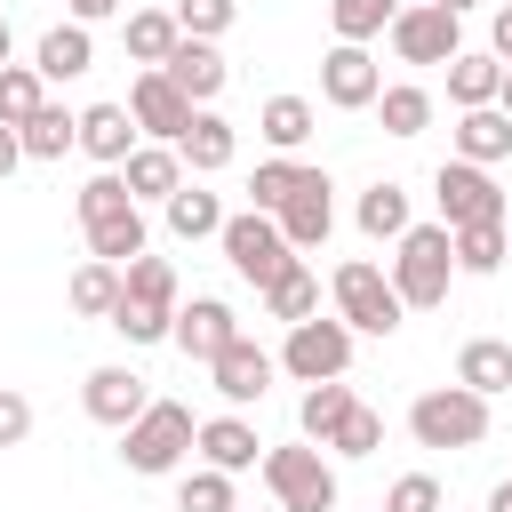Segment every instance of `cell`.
Listing matches in <instances>:
<instances>
[{"label": "cell", "instance_id": "1", "mask_svg": "<svg viewBox=\"0 0 512 512\" xmlns=\"http://www.w3.org/2000/svg\"><path fill=\"white\" fill-rule=\"evenodd\" d=\"M80 232H88V256H104V264H128V256H144V200L120 184V168H96L88 184H80Z\"/></svg>", "mask_w": 512, "mask_h": 512}, {"label": "cell", "instance_id": "2", "mask_svg": "<svg viewBox=\"0 0 512 512\" xmlns=\"http://www.w3.org/2000/svg\"><path fill=\"white\" fill-rule=\"evenodd\" d=\"M392 296L408 312H440L448 304V280H456V248H448V224H408L392 240Z\"/></svg>", "mask_w": 512, "mask_h": 512}, {"label": "cell", "instance_id": "3", "mask_svg": "<svg viewBox=\"0 0 512 512\" xmlns=\"http://www.w3.org/2000/svg\"><path fill=\"white\" fill-rule=\"evenodd\" d=\"M192 408L184 400H144V416L136 424H120V464L128 472H144V480H160V472H176L184 456H192Z\"/></svg>", "mask_w": 512, "mask_h": 512}, {"label": "cell", "instance_id": "4", "mask_svg": "<svg viewBox=\"0 0 512 512\" xmlns=\"http://www.w3.org/2000/svg\"><path fill=\"white\" fill-rule=\"evenodd\" d=\"M264 488L280 512H336V464L320 456V440H296V448H264L256 456Z\"/></svg>", "mask_w": 512, "mask_h": 512}, {"label": "cell", "instance_id": "5", "mask_svg": "<svg viewBox=\"0 0 512 512\" xmlns=\"http://www.w3.org/2000/svg\"><path fill=\"white\" fill-rule=\"evenodd\" d=\"M408 432H416V448H480L488 440V400L464 392V384H432V392H416Z\"/></svg>", "mask_w": 512, "mask_h": 512}, {"label": "cell", "instance_id": "6", "mask_svg": "<svg viewBox=\"0 0 512 512\" xmlns=\"http://www.w3.org/2000/svg\"><path fill=\"white\" fill-rule=\"evenodd\" d=\"M328 296H336V320L352 328V336H392L400 328V296H392V280H384V264H368V256H352V264H336V280H328Z\"/></svg>", "mask_w": 512, "mask_h": 512}, {"label": "cell", "instance_id": "7", "mask_svg": "<svg viewBox=\"0 0 512 512\" xmlns=\"http://www.w3.org/2000/svg\"><path fill=\"white\" fill-rule=\"evenodd\" d=\"M216 240H224V264H232L248 288H264V280H280V272L296 264V248L280 240V224H272L264 208H240V216H224V232H216Z\"/></svg>", "mask_w": 512, "mask_h": 512}, {"label": "cell", "instance_id": "8", "mask_svg": "<svg viewBox=\"0 0 512 512\" xmlns=\"http://www.w3.org/2000/svg\"><path fill=\"white\" fill-rule=\"evenodd\" d=\"M384 40H392L400 64H448L464 48V16H448L432 0H400V16L384 24Z\"/></svg>", "mask_w": 512, "mask_h": 512}, {"label": "cell", "instance_id": "9", "mask_svg": "<svg viewBox=\"0 0 512 512\" xmlns=\"http://www.w3.org/2000/svg\"><path fill=\"white\" fill-rule=\"evenodd\" d=\"M432 200H440V224L456 232V224H504V192H496V176L488 168H472V160H440L432 168Z\"/></svg>", "mask_w": 512, "mask_h": 512}, {"label": "cell", "instance_id": "10", "mask_svg": "<svg viewBox=\"0 0 512 512\" xmlns=\"http://www.w3.org/2000/svg\"><path fill=\"white\" fill-rule=\"evenodd\" d=\"M280 368L296 376V384H328V376H344L352 368V328L344 320H296L288 328V344H280Z\"/></svg>", "mask_w": 512, "mask_h": 512}, {"label": "cell", "instance_id": "11", "mask_svg": "<svg viewBox=\"0 0 512 512\" xmlns=\"http://www.w3.org/2000/svg\"><path fill=\"white\" fill-rule=\"evenodd\" d=\"M272 224H280V240L304 256V248H320L328 232H336V184H328V168H304L296 176V192L272 208Z\"/></svg>", "mask_w": 512, "mask_h": 512}, {"label": "cell", "instance_id": "12", "mask_svg": "<svg viewBox=\"0 0 512 512\" xmlns=\"http://www.w3.org/2000/svg\"><path fill=\"white\" fill-rule=\"evenodd\" d=\"M192 112H200V104H192V96H184L168 72H152V64L136 72V88H128V120H136V136H152V144H176V136L192 128Z\"/></svg>", "mask_w": 512, "mask_h": 512}, {"label": "cell", "instance_id": "13", "mask_svg": "<svg viewBox=\"0 0 512 512\" xmlns=\"http://www.w3.org/2000/svg\"><path fill=\"white\" fill-rule=\"evenodd\" d=\"M376 88H384V64L368 56V40H336V48L320 56V96H328L336 112H368Z\"/></svg>", "mask_w": 512, "mask_h": 512}, {"label": "cell", "instance_id": "14", "mask_svg": "<svg viewBox=\"0 0 512 512\" xmlns=\"http://www.w3.org/2000/svg\"><path fill=\"white\" fill-rule=\"evenodd\" d=\"M272 376H280V360H272L256 336H232V344L208 360V384L224 392V408H256V400L272 392Z\"/></svg>", "mask_w": 512, "mask_h": 512}, {"label": "cell", "instance_id": "15", "mask_svg": "<svg viewBox=\"0 0 512 512\" xmlns=\"http://www.w3.org/2000/svg\"><path fill=\"white\" fill-rule=\"evenodd\" d=\"M232 336H240V320H232L224 296H192V304H176V320H168V344H176L184 360H200V368H208Z\"/></svg>", "mask_w": 512, "mask_h": 512}, {"label": "cell", "instance_id": "16", "mask_svg": "<svg viewBox=\"0 0 512 512\" xmlns=\"http://www.w3.org/2000/svg\"><path fill=\"white\" fill-rule=\"evenodd\" d=\"M144 400H152V384H144L136 368H120V360H112V368H88V384H80V408H88L96 424H112V432L136 424Z\"/></svg>", "mask_w": 512, "mask_h": 512}, {"label": "cell", "instance_id": "17", "mask_svg": "<svg viewBox=\"0 0 512 512\" xmlns=\"http://www.w3.org/2000/svg\"><path fill=\"white\" fill-rule=\"evenodd\" d=\"M152 72H168V80H176L192 104H216V96H224V80H232L224 48H216V40H192V32H184V40L168 48V64H152Z\"/></svg>", "mask_w": 512, "mask_h": 512}, {"label": "cell", "instance_id": "18", "mask_svg": "<svg viewBox=\"0 0 512 512\" xmlns=\"http://www.w3.org/2000/svg\"><path fill=\"white\" fill-rule=\"evenodd\" d=\"M192 448H200V464H216V472H248V464L264 456V440H256V424H248L240 408H224V416H208V424L192 432Z\"/></svg>", "mask_w": 512, "mask_h": 512}, {"label": "cell", "instance_id": "19", "mask_svg": "<svg viewBox=\"0 0 512 512\" xmlns=\"http://www.w3.org/2000/svg\"><path fill=\"white\" fill-rule=\"evenodd\" d=\"M448 144H456V160H472V168H496V160H512V120H504L496 104H472V112H456Z\"/></svg>", "mask_w": 512, "mask_h": 512}, {"label": "cell", "instance_id": "20", "mask_svg": "<svg viewBox=\"0 0 512 512\" xmlns=\"http://www.w3.org/2000/svg\"><path fill=\"white\" fill-rule=\"evenodd\" d=\"M176 152H184V168H192V176H216V168H232L240 128H232L224 112H208V104H200V112H192V128L176 136Z\"/></svg>", "mask_w": 512, "mask_h": 512}, {"label": "cell", "instance_id": "21", "mask_svg": "<svg viewBox=\"0 0 512 512\" xmlns=\"http://www.w3.org/2000/svg\"><path fill=\"white\" fill-rule=\"evenodd\" d=\"M80 152H88L96 168H120V160L136 152V120H128V104H88V112H80Z\"/></svg>", "mask_w": 512, "mask_h": 512}, {"label": "cell", "instance_id": "22", "mask_svg": "<svg viewBox=\"0 0 512 512\" xmlns=\"http://www.w3.org/2000/svg\"><path fill=\"white\" fill-rule=\"evenodd\" d=\"M88 64H96L88 24H48V32H40V48H32V72H40V80H80Z\"/></svg>", "mask_w": 512, "mask_h": 512}, {"label": "cell", "instance_id": "23", "mask_svg": "<svg viewBox=\"0 0 512 512\" xmlns=\"http://www.w3.org/2000/svg\"><path fill=\"white\" fill-rule=\"evenodd\" d=\"M120 184H128L136 200H168V192L184 184V152H176V144H136V152L120 160Z\"/></svg>", "mask_w": 512, "mask_h": 512}, {"label": "cell", "instance_id": "24", "mask_svg": "<svg viewBox=\"0 0 512 512\" xmlns=\"http://www.w3.org/2000/svg\"><path fill=\"white\" fill-rule=\"evenodd\" d=\"M456 384L480 392V400L512 392V344H504V336H472V344L456 352Z\"/></svg>", "mask_w": 512, "mask_h": 512}, {"label": "cell", "instance_id": "25", "mask_svg": "<svg viewBox=\"0 0 512 512\" xmlns=\"http://www.w3.org/2000/svg\"><path fill=\"white\" fill-rule=\"evenodd\" d=\"M16 144H24V160H64V152L80 144V112H64V104L48 96V104L16 128Z\"/></svg>", "mask_w": 512, "mask_h": 512}, {"label": "cell", "instance_id": "26", "mask_svg": "<svg viewBox=\"0 0 512 512\" xmlns=\"http://www.w3.org/2000/svg\"><path fill=\"white\" fill-rule=\"evenodd\" d=\"M496 80H504V64H496L488 48H456V56H448V96H456V112L496 104Z\"/></svg>", "mask_w": 512, "mask_h": 512}, {"label": "cell", "instance_id": "27", "mask_svg": "<svg viewBox=\"0 0 512 512\" xmlns=\"http://www.w3.org/2000/svg\"><path fill=\"white\" fill-rule=\"evenodd\" d=\"M368 112L384 120V136H424V128H432V88L392 80V88H376V104H368Z\"/></svg>", "mask_w": 512, "mask_h": 512}, {"label": "cell", "instance_id": "28", "mask_svg": "<svg viewBox=\"0 0 512 512\" xmlns=\"http://www.w3.org/2000/svg\"><path fill=\"white\" fill-rule=\"evenodd\" d=\"M160 208H168V232H176V240H216V232H224V200L200 192V184H176Z\"/></svg>", "mask_w": 512, "mask_h": 512}, {"label": "cell", "instance_id": "29", "mask_svg": "<svg viewBox=\"0 0 512 512\" xmlns=\"http://www.w3.org/2000/svg\"><path fill=\"white\" fill-rule=\"evenodd\" d=\"M256 128H264L272 152H304V136L320 128V112H312V96H272V104L256 112Z\"/></svg>", "mask_w": 512, "mask_h": 512}, {"label": "cell", "instance_id": "30", "mask_svg": "<svg viewBox=\"0 0 512 512\" xmlns=\"http://www.w3.org/2000/svg\"><path fill=\"white\" fill-rule=\"evenodd\" d=\"M256 296H264V312H272V320H288V328H296V320H312V312H320V280H312V272H304V256H296V264H288V272H280V280H264V288H256Z\"/></svg>", "mask_w": 512, "mask_h": 512}, {"label": "cell", "instance_id": "31", "mask_svg": "<svg viewBox=\"0 0 512 512\" xmlns=\"http://www.w3.org/2000/svg\"><path fill=\"white\" fill-rule=\"evenodd\" d=\"M120 32H128V64H168V48L184 40L168 8H128V24H120Z\"/></svg>", "mask_w": 512, "mask_h": 512}, {"label": "cell", "instance_id": "32", "mask_svg": "<svg viewBox=\"0 0 512 512\" xmlns=\"http://www.w3.org/2000/svg\"><path fill=\"white\" fill-rule=\"evenodd\" d=\"M408 224H416V216H408V184H392V176H384V184H368V192H360V232H368V240H400Z\"/></svg>", "mask_w": 512, "mask_h": 512}, {"label": "cell", "instance_id": "33", "mask_svg": "<svg viewBox=\"0 0 512 512\" xmlns=\"http://www.w3.org/2000/svg\"><path fill=\"white\" fill-rule=\"evenodd\" d=\"M120 296H136L152 312H176V264L168 256H128L120 264Z\"/></svg>", "mask_w": 512, "mask_h": 512}, {"label": "cell", "instance_id": "34", "mask_svg": "<svg viewBox=\"0 0 512 512\" xmlns=\"http://www.w3.org/2000/svg\"><path fill=\"white\" fill-rule=\"evenodd\" d=\"M448 248H456V272H472V280L504 272V224H456Z\"/></svg>", "mask_w": 512, "mask_h": 512}, {"label": "cell", "instance_id": "35", "mask_svg": "<svg viewBox=\"0 0 512 512\" xmlns=\"http://www.w3.org/2000/svg\"><path fill=\"white\" fill-rule=\"evenodd\" d=\"M64 296H72V312H80V320H104V312L120 304V264L88 256V264L72 272V288H64Z\"/></svg>", "mask_w": 512, "mask_h": 512}, {"label": "cell", "instance_id": "36", "mask_svg": "<svg viewBox=\"0 0 512 512\" xmlns=\"http://www.w3.org/2000/svg\"><path fill=\"white\" fill-rule=\"evenodd\" d=\"M344 408H352V384H344V376H328V384H304L296 432H304V440H328V432L344 424Z\"/></svg>", "mask_w": 512, "mask_h": 512}, {"label": "cell", "instance_id": "37", "mask_svg": "<svg viewBox=\"0 0 512 512\" xmlns=\"http://www.w3.org/2000/svg\"><path fill=\"white\" fill-rule=\"evenodd\" d=\"M40 104H48V80H40L32 64H16V56H8V64H0V120H8V128H24Z\"/></svg>", "mask_w": 512, "mask_h": 512}, {"label": "cell", "instance_id": "38", "mask_svg": "<svg viewBox=\"0 0 512 512\" xmlns=\"http://www.w3.org/2000/svg\"><path fill=\"white\" fill-rule=\"evenodd\" d=\"M176 512H240V496H232V472H216V464L184 472V480H176Z\"/></svg>", "mask_w": 512, "mask_h": 512}, {"label": "cell", "instance_id": "39", "mask_svg": "<svg viewBox=\"0 0 512 512\" xmlns=\"http://www.w3.org/2000/svg\"><path fill=\"white\" fill-rule=\"evenodd\" d=\"M296 176H304V160H296V152H272V160H256V176H248V208H264V216H272V208L296 192Z\"/></svg>", "mask_w": 512, "mask_h": 512}, {"label": "cell", "instance_id": "40", "mask_svg": "<svg viewBox=\"0 0 512 512\" xmlns=\"http://www.w3.org/2000/svg\"><path fill=\"white\" fill-rule=\"evenodd\" d=\"M320 448H336V456H376V448H384V416H376L368 400H352V408H344V424H336Z\"/></svg>", "mask_w": 512, "mask_h": 512}, {"label": "cell", "instance_id": "41", "mask_svg": "<svg viewBox=\"0 0 512 512\" xmlns=\"http://www.w3.org/2000/svg\"><path fill=\"white\" fill-rule=\"evenodd\" d=\"M392 16H400V0H328V24H336V40H376Z\"/></svg>", "mask_w": 512, "mask_h": 512}, {"label": "cell", "instance_id": "42", "mask_svg": "<svg viewBox=\"0 0 512 512\" xmlns=\"http://www.w3.org/2000/svg\"><path fill=\"white\" fill-rule=\"evenodd\" d=\"M168 320H176V312H152V304H136V296H120V304L104 312V328H120L128 344H168Z\"/></svg>", "mask_w": 512, "mask_h": 512}, {"label": "cell", "instance_id": "43", "mask_svg": "<svg viewBox=\"0 0 512 512\" xmlns=\"http://www.w3.org/2000/svg\"><path fill=\"white\" fill-rule=\"evenodd\" d=\"M168 16H176V32H192V40H224L232 16H240V0H176Z\"/></svg>", "mask_w": 512, "mask_h": 512}, {"label": "cell", "instance_id": "44", "mask_svg": "<svg viewBox=\"0 0 512 512\" xmlns=\"http://www.w3.org/2000/svg\"><path fill=\"white\" fill-rule=\"evenodd\" d=\"M448 496H440V480L432 472H400L392 480V496H384V512H440Z\"/></svg>", "mask_w": 512, "mask_h": 512}, {"label": "cell", "instance_id": "45", "mask_svg": "<svg viewBox=\"0 0 512 512\" xmlns=\"http://www.w3.org/2000/svg\"><path fill=\"white\" fill-rule=\"evenodd\" d=\"M24 440H32V400L0 384V448H24Z\"/></svg>", "mask_w": 512, "mask_h": 512}, {"label": "cell", "instance_id": "46", "mask_svg": "<svg viewBox=\"0 0 512 512\" xmlns=\"http://www.w3.org/2000/svg\"><path fill=\"white\" fill-rule=\"evenodd\" d=\"M488 56H496V64H512V8H496V16H488Z\"/></svg>", "mask_w": 512, "mask_h": 512}, {"label": "cell", "instance_id": "47", "mask_svg": "<svg viewBox=\"0 0 512 512\" xmlns=\"http://www.w3.org/2000/svg\"><path fill=\"white\" fill-rule=\"evenodd\" d=\"M120 0H72V24H112Z\"/></svg>", "mask_w": 512, "mask_h": 512}, {"label": "cell", "instance_id": "48", "mask_svg": "<svg viewBox=\"0 0 512 512\" xmlns=\"http://www.w3.org/2000/svg\"><path fill=\"white\" fill-rule=\"evenodd\" d=\"M16 160H24V144H16V128H8V120H0V184H8V176H16Z\"/></svg>", "mask_w": 512, "mask_h": 512}, {"label": "cell", "instance_id": "49", "mask_svg": "<svg viewBox=\"0 0 512 512\" xmlns=\"http://www.w3.org/2000/svg\"><path fill=\"white\" fill-rule=\"evenodd\" d=\"M488 512H512V480H496V488H488Z\"/></svg>", "mask_w": 512, "mask_h": 512}, {"label": "cell", "instance_id": "50", "mask_svg": "<svg viewBox=\"0 0 512 512\" xmlns=\"http://www.w3.org/2000/svg\"><path fill=\"white\" fill-rule=\"evenodd\" d=\"M496 112L512 120V64H504V80H496Z\"/></svg>", "mask_w": 512, "mask_h": 512}, {"label": "cell", "instance_id": "51", "mask_svg": "<svg viewBox=\"0 0 512 512\" xmlns=\"http://www.w3.org/2000/svg\"><path fill=\"white\" fill-rule=\"evenodd\" d=\"M432 8H448V16H472V8H480V0H432Z\"/></svg>", "mask_w": 512, "mask_h": 512}, {"label": "cell", "instance_id": "52", "mask_svg": "<svg viewBox=\"0 0 512 512\" xmlns=\"http://www.w3.org/2000/svg\"><path fill=\"white\" fill-rule=\"evenodd\" d=\"M8 56H16V32H8V16H0V64H8Z\"/></svg>", "mask_w": 512, "mask_h": 512}, {"label": "cell", "instance_id": "53", "mask_svg": "<svg viewBox=\"0 0 512 512\" xmlns=\"http://www.w3.org/2000/svg\"><path fill=\"white\" fill-rule=\"evenodd\" d=\"M504 264H512V216H504Z\"/></svg>", "mask_w": 512, "mask_h": 512}, {"label": "cell", "instance_id": "54", "mask_svg": "<svg viewBox=\"0 0 512 512\" xmlns=\"http://www.w3.org/2000/svg\"><path fill=\"white\" fill-rule=\"evenodd\" d=\"M272 512H280V504H272Z\"/></svg>", "mask_w": 512, "mask_h": 512}]
</instances>
